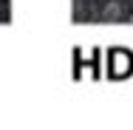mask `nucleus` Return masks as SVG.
Returning <instances> with one entry per match:
<instances>
[{
	"instance_id": "obj_1",
	"label": "nucleus",
	"mask_w": 133,
	"mask_h": 130,
	"mask_svg": "<svg viewBox=\"0 0 133 130\" xmlns=\"http://www.w3.org/2000/svg\"><path fill=\"white\" fill-rule=\"evenodd\" d=\"M102 17L105 20H119L122 17V3H116V0H108L105 9H102Z\"/></svg>"
},
{
	"instance_id": "obj_2",
	"label": "nucleus",
	"mask_w": 133,
	"mask_h": 130,
	"mask_svg": "<svg viewBox=\"0 0 133 130\" xmlns=\"http://www.w3.org/2000/svg\"><path fill=\"white\" fill-rule=\"evenodd\" d=\"M130 23H133V14H130Z\"/></svg>"
}]
</instances>
